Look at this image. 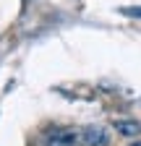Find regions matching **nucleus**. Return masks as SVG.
<instances>
[{"instance_id": "nucleus-1", "label": "nucleus", "mask_w": 141, "mask_h": 146, "mask_svg": "<svg viewBox=\"0 0 141 146\" xmlns=\"http://www.w3.org/2000/svg\"><path fill=\"white\" fill-rule=\"evenodd\" d=\"M45 146H81V131L76 128H52L45 133Z\"/></svg>"}, {"instance_id": "nucleus-2", "label": "nucleus", "mask_w": 141, "mask_h": 146, "mask_svg": "<svg viewBox=\"0 0 141 146\" xmlns=\"http://www.w3.org/2000/svg\"><path fill=\"white\" fill-rule=\"evenodd\" d=\"M81 143L84 146H110V131L104 125H86L81 128Z\"/></svg>"}, {"instance_id": "nucleus-3", "label": "nucleus", "mask_w": 141, "mask_h": 146, "mask_svg": "<svg viewBox=\"0 0 141 146\" xmlns=\"http://www.w3.org/2000/svg\"><path fill=\"white\" fill-rule=\"evenodd\" d=\"M112 128H115V133H120L123 138L141 136V123H136V120H115Z\"/></svg>"}, {"instance_id": "nucleus-4", "label": "nucleus", "mask_w": 141, "mask_h": 146, "mask_svg": "<svg viewBox=\"0 0 141 146\" xmlns=\"http://www.w3.org/2000/svg\"><path fill=\"white\" fill-rule=\"evenodd\" d=\"M128 146H141V141H133V143H128Z\"/></svg>"}, {"instance_id": "nucleus-5", "label": "nucleus", "mask_w": 141, "mask_h": 146, "mask_svg": "<svg viewBox=\"0 0 141 146\" xmlns=\"http://www.w3.org/2000/svg\"><path fill=\"white\" fill-rule=\"evenodd\" d=\"M24 3H26V0H24Z\"/></svg>"}]
</instances>
